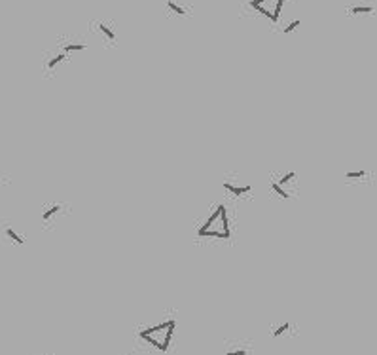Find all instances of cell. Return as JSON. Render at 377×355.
I'll list each match as a JSON object with an SVG mask.
<instances>
[{"label":"cell","instance_id":"1","mask_svg":"<svg viewBox=\"0 0 377 355\" xmlns=\"http://www.w3.org/2000/svg\"><path fill=\"white\" fill-rule=\"evenodd\" d=\"M175 329H177V319L171 317V319H161L154 325L144 327L137 333V336L144 340L146 344H150L152 348H156L160 352H167L173 335H175Z\"/></svg>","mask_w":377,"mask_h":355},{"label":"cell","instance_id":"2","mask_svg":"<svg viewBox=\"0 0 377 355\" xmlns=\"http://www.w3.org/2000/svg\"><path fill=\"white\" fill-rule=\"evenodd\" d=\"M197 238H216V240L224 241L231 238L229 221H227V207L224 203H220L214 209V213L207 219V222L199 226Z\"/></svg>","mask_w":377,"mask_h":355},{"label":"cell","instance_id":"3","mask_svg":"<svg viewBox=\"0 0 377 355\" xmlns=\"http://www.w3.org/2000/svg\"><path fill=\"white\" fill-rule=\"evenodd\" d=\"M296 177H298L296 171H288V173H284V175H281V177H271V179H269V186H271V190H273L279 198L288 200V198H292V188H290V184H292V186H298V179H296Z\"/></svg>","mask_w":377,"mask_h":355},{"label":"cell","instance_id":"4","mask_svg":"<svg viewBox=\"0 0 377 355\" xmlns=\"http://www.w3.org/2000/svg\"><path fill=\"white\" fill-rule=\"evenodd\" d=\"M283 4H284V0H250V6H252L258 13H262L264 17H267L271 23H277V21H279Z\"/></svg>","mask_w":377,"mask_h":355},{"label":"cell","instance_id":"5","mask_svg":"<svg viewBox=\"0 0 377 355\" xmlns=\"http://www.w3.org/2000/svg\"><path fill=\"white\" fill-rule=\"evenodd\" d=\"M252 348L250 346H245V342H239V340H233V342H227L226 344V352L224 355H252Z\"/></svg>","mask_w":377,"mask_h":355},{"label":"cell","instance_id":"6","mask_svg":"<svg viewBox=\"0 0 377 355\" xmlns=\"http://www.w3.org/2000/svg\"><path fill=\"white\" fill-rule=\"evenodd\" d=\"M224 188H226L229 194H233V196H245V194H248L250 190H252V186L248 183L245 184H235L229 177L227 179H224Z\"/></svg>","mask_w":377,"mask_h":355},{"label":"cell","instance_id":"7","mask_svg":"<svg viewBox=\"0 0 377 355\" xmlns=\"http://www.w3.org/2000/svg\"><path fill=\"white\" fill-rule=\"evenodd\" d=\"M61 213H63V205L61 203H55V205L47 207L46 211L42 213V224H53L61 217Z\"/></svg>","mask_w":377,"mask_h":355},{"label":"cell","instance_id":"8","mask_svg":"<svg viewBox=\"0 0 377 355\" xmlns=\"http://www.w3.org/2000/svg\"><path fill=\"white\" fill-rule=\"evenodd\" d=\"M2 236H6L11 243H15V245H23L25 243V236H21L19 232H15L9 224H2Z\"/></svg>","mask_w":377,"mask_h":355},{"label":"cell","instance_id":"9","mask_svg":"<svg viewBox=\"0 0 377 355\" xmlns=\"http://www.w3.org/2000/svg\"><path fill=\"white\" fill-rule=\"evenodd\" d=\"M65 59H66V53H63V51H59V53H55V55H51V57L46 61V67H44L46 68V72H49V74L55 72V68L59 67Z\"/></svg>","mask_w":377,"mask_h":355},{"label":"cell","instance_id":"10","mask_svg":"<svg viewBox=\"0 0 377 355\" xmlns=\"http://www.w3.org/2000/svg\"><path fill=\"white\" fill-rule=\"evenodd\" d=\"M290 329H292V323H290V321H283L281 325L271 329V336H273V338H283V336H286L290 333Z\"/></svg>","mask_w":377,"mask_h":355},{"label":"cell","instance_id":"11","mask_svg":"<svg viewBox=\"0 0 377 355\" xmlns=\"http://www.w3.org/2000/svg\"><path fill=\"white\" fill-rule=\"evenodd\" d=\"M167 2V8H169L173 13H177V15H186L188 13V10L184 8V4L180 2V0H165Z\"/></svg>","mask_w":377,"mask_h":355},{"label":"cell","instance_id":"12","mask_svg":"<svg viewBox=\"0 0 377 355\" xmlns=\"http://www.w3.org/2000/svg\"><path fill=\"white\" fill-rule=\"evenodd\" d=\"M97 27H99V30L103 32V36H104L106 40H108V42H116V30H114L112 27L108 25V23H104V21H101V23H99Z\"/></svg>","mask_w":377,"mask_h":355},{"label":"cell","instance_id":"13","mask_svg":"<svg viewBox=\"0 0 377 355\" xmlns=\"http://www.w3.org/2000/svg\"><path fill=\"white\" fill-rule=\"evenodd\" d=\"M374 10H376L374 6H351V8H347V13L349 15H366V13H372Z\"/></svg>","mask_w":377,"mask_h":355},{"label":"cell","instance_id":"14","mask_svg":"<svg viewBox=\"0 0 377 355\" xmlns=\"http://www.w3.org/2000/svg\"><path fill=\"white\" fill-rule=\"evenodd\" d=\"M85 48H87L85 44H72L70 42V44H63L61 49H63V53H68V51H84Z\"/></svg>","mask_w":377,"mask_h":355},{"label":"cell","instance_id":"15","mask_svg":"<svg viewBox=\"0 0 377 355\" xmlns=\"http://www.w3.org/2000/svg\"><path fill=\"white\" fill-rule=\"evenodd\" d=\"M366 177V171L360 169V171H349L345 173V179H364Z\"/></svg>","mask_w":377,"mask_h":355},{"label":"cell","instance_id":"16","mask_svg":"<svg viewBox=\"0 0 377 355\" xmlns=\"http://www.w3.org/2000/svg\"><path fill=\"white\" fill-rule=\"evenodd\" d=\"M300 23H302V19H294L292 23H288V25L284 27V32L288 34V32H292V30H296L298 27H300Z\"/></svg>","mask_w":377,"mask_h":355},{"label":"cell","instance_id":"17","mask_svg":"<svg viewBox=\"0 0 377 355\" xmlns=\"http://www.w3.org/2000/svg\"><path fill=\"white\" fill-rule=\"evenodd\" d=\"M42 355H53V354H42Z\"/></svg>","mask_w":377,"mask_h":355}]
</instances>
